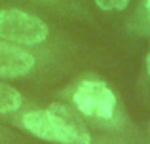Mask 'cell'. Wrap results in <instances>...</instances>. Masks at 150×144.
<instances>
[{"mask_svg":"<svg viewBox=\"0 0 150 144\" xmlns=\"http://www.w3.org/2000/svg\"><path fill=\"white\" fill-rule=\"evenodd\" d=\"M72 103L88 118L110 122L116 116V95L106 84L97 80L82 81L74 89Z\"/></svg>","mask_w":150,"mask_h":144,"instance_id":"obj_3","label":"cell"},{"mask_svg":"<svg viewBox=\"0 0 150 144\" xmlns=\"http://www.w3.org/2000/svg\"><path fill=\"white\" fill-rule=\"evenodd\" d=\"M50 29L40 17L23 10H0V38L21 46H40Z\"/></svg>","mask_w":150,"mask_h":144,"instance_id":"obj_2","label":"cell"},{"mask_svg":"<svg viewBox=\"0 0 150 144\" xmlns=\"http://www.w3.org/2000/svg\"><path fill=\"white\" fill-rule=\"evenodd\" d=\"M95 4L105 11H112V10L122 11L129 6V0H95Z\"/></svg>","mask_w":150,"mask_h":144,"instance_id":"obj_6","label":"cell"},{"mask_svg":"<svg viewBox=\"0 0 150 144\" xmlns=\"http://www.w3.org/2000/svg\"><path fill=\"white\" fill-rule=\"evenodd\" d=\"M23 104V97L15 87L0 81V116L2 114H13Z\"/></svg>","mask_w":150,"mask_h":144,"instance_id":"obj_5","label":"cell"},{"mask_svg":"<svg viewBox=\"0 0 150 144\" xmlns=\"http://www.w3.org/2000/svg\"><path fill=\"white\" fill-rule=\"evenodd\" d=\"M146 10H148V17H150V0H146Z\"/></svg>","mask_w":150,"mask_h":144,"instance_id":"obj_8","label":"cell"},{"mask_svg":"<svg viewBox=\"0 0 150 144\" xmlns=\"http://www.w3.org/2000/svg\"><path fill=\"white\" fill-rule=\"evenodd\" d=\"M34 57L10 42H0V78H21L34 68Z\"/></svg>","mask_w":150,"mask_h":144,"instance_id":"obj_4","label":"cell"},{"mask_svg":"<svg viewBox=\"0 0 150 144\" xmlns=\"http://www.w3.org/2000/svg\"><path fill=\"white\" fill-rule=\"evenodd\" d=\"M146 70H148V76H150V53H148V57H146Z\"/></svg>","mask_w":150,"mask_h":144,"instance_id":"obj_7","label":"cell"},{"mask_svg":"<svg viewBox=\"0 0 150 144\" xmlns=\"http://www.w3.org/2000/svg\"><path fill=\"white\" fill-rule=\"evenodd\" d=\"M23 127L36 138L55 144H91L88 129L61 104L23 116Z\"/></svg>","mask_w":150,"mask_h":144,"instance_id":"obj_1","label":"cell"}]
</instances>
